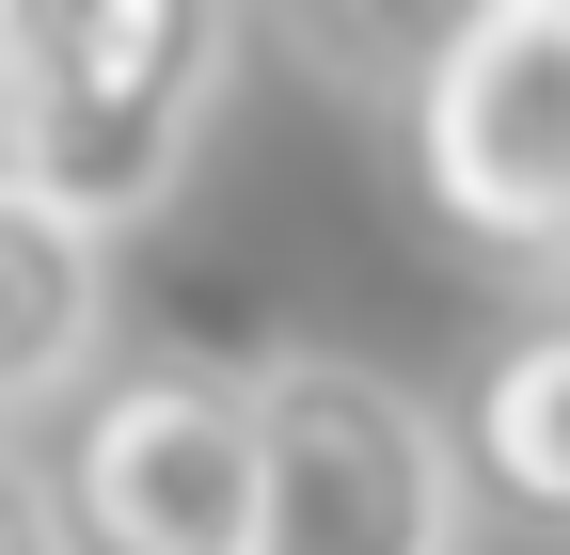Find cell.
Instances as JSON below:
<instances>
[{"instance_id": "2", "label": "cell", "mask_w": 570, "mask_h": 555, "mask_svg": "<svg viewBox=\"0 0 570 555\" xmlns=\"http://www.w3.org/2000/svg\"><path fill=\"white\" fill-rule=\"evenodd\" d=\"M254 412V555H460V460H444V412L412 381L348 366V350H269L238 366Z\"/></svg>"}, {"instance_id": "9", "label": "cell", "mask_w": 570, "mask_h": 555, "mask_svg": "<svg viewBox=\"0 0 570 555\" xmlns=\"http://www.w3.org/2000/svg\"><path fill=\"white\" fill-rule=\"evenodd\" d=\"M539 318H570V238H554V254H539Z\"/></svg>"}, {"instance_id": "4", "label": "cell", "mask_w": 570, "mask_h": 555, "mask_svg": "<svg viewBox=\"0 0 570 555\" xmlns=\"http://www.w3.org/2000/svg\"><path fill=\"white\" fill-rule=\"evenodd\" d=\"M63 555H254V412L238 366L206 350H127L63 397L48 460Z\"/></svg>"}, {"instance_id": "3", "label": "cell", "mask_w": 570, "mask_h": 555, "mask_svg": "<svg viewBox=\"0 0 570 555\" xmlns=\"http://www.w3.org/2000/svg\"><path fill=\"white\" fill-rule=\"evenodd\" d=\"M396 144L428 223L539 270L570 238V0H475L396 64Z\"/></svg>"}, {"instance_id": "7", "label": "cell", "mask_w": 570, "mask_h": 555, "mask_svg": "<svg viewBox=\"0 0 570 555\" xmlns=\"http://www.w3.org/2000/svg\"><path fill=\"white\" fill-rule=\"evenodd\" d=\"M0 555H63V508H48V460L0 445Z\"/></svg>"}, {"instance_id": "8", "label": "cell", "mask_w": 570, "mask_h": 555, "mask_svg": "<svg viewBox=\"0 0 570 555\" xmlns=\"http://www.w3.org/2000/svg\"><path fill=\"white\" fill-rule=\"evenodd\" d=\"M0 175H17V0H0Z\"/></svg>"}, {"instance_id": "5", "label": "cell", "mask_w": 570, "mask_h": 555, "mask_svg": "<svg viewBox=\"0 0 570 555\" xmlns=\"http://www.w3.org/2000/svg\"><path fill=\"white\" fill-rule=\"evenodd\" d=\"M444 460H460V508L570 539V318H523L444 412Z\"/></svg>"}, {"instance_id": "1", "label": "cell", "mask_w": 570, "mask_h": 555, "mask_svg": "<svg viewBox=\"0 0 570 555\" xmlns=\"http://www.w3.org/2000/svg\"><path fill=\"white\" fill-rule=\"evenodd\" d=\"M238 96V17L206 0H32L17 17V175L63 238H127L190 191L206 127Z\"/></svg>"}, {"instance_id": "6", "label": "cell", "mask_w": 570, "mask_h": 555, "mask_svg": "<svg viewBox=\"0 0 570 555\" xmlns=\"http://www.w3.org/2000/svg\"><path fill=\"white\" fill-rule=\"evenodd\" d=\"M96 366H111V254L63 238L32 191H0V445L63 412Z\"/></svg>"}]
</instances>
